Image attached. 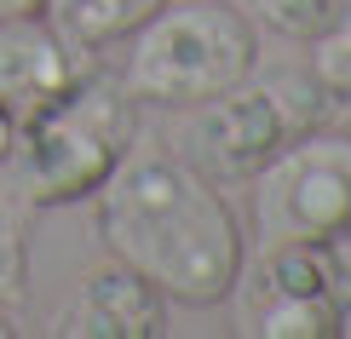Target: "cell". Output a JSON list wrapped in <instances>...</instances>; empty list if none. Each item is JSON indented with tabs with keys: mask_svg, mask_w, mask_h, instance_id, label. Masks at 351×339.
Instances as JSON below:
<instances>
[{
	"mask_svg": "<svg viewBox=\"0 0 351 339\" xmlns=\"http://www.w3.org/2000/svg\"><path fill=\"white\" fill-rule=\"evenodd\" d=\"M167 0H47V18L75 40L81 52H104L115 40H127L133 29L162 12Z\"/></svg>",
	"mask_w": 351,
	"mask_h": 339,
	"instance_id": "cell-9",
	"label": "cell"
},
{
	"mask_svg": "<svg viewBox=\"0 0 351 339\" xmlns=\"http://www.w3.org/2000/svg\"><path fill=\"white\" fill-rule=\"evenodd\" d=\"M311 81L334 98V110L351 104V12L328 29V35L311 40Z\"/></svg>",
	"mask_w": 351,
	"mask_h": 339,
	"instance_id": "cell-11",
	"label": "cell"
},
{
	"mask_svg": "<svg viewBox=\"0 0 351 339\" xmlns=\"http://www.w3.org/2000/svg\"><path fill=\"white\" fill-rule=\"evenodd\" d=\"M93 64L98 52H81L47 12L0 18V104L18 110V121L52 104L64 86H75Z\"/></svg>",
	"mask_w": 351,
	"mask_h": 339,
	"instance_id": "cell-7",
	"label": "cell"
},
{
	"mask_svg": "<svg viewBox=\"0 0 351 339\" xmlns=\"http://www.w3.org/2000/svg\"><path fill=\"white\" fill-rule=\"evenodd\" d=\"M237 6H242L259 29H271V35H282V40H305V47H311L317 35H328V29L351 12V0H237Z\"/></svg>",
	"mask_w": 351,
	"mask_h": 339,
	"instance_id": "cell-10",
	"label": "cell"
},
{
	"mask_svg": "<svg viewBox=\"0 0 351 339\" xmlns=\"http://www.w3.org/2000/svg\"><path fill=\"white\" fill-rule=\"evenodd\" d=\"M334 115V98L305 75H247L230 92L190 104L184 121V161L213 184H247L265 161H276L294 138L323 127Z\"/></svg>",
	"mask_w": 351,
	"mask_h": 339,
	"instance_id": "cell-4",
	"label": "cell"
},
{
	"mask_svg": "<svg viewBox=\"0 0 351 339\" xmlns=\"http://www.w3.org/2000/svg\"><path fill=\"white\" fill-rule=\"evenodd\" d=\"M29 293V242H23V218L0 196V305H23Z\"/></svg>",
	"mask_w": 351,
	"mask_h": 339,
	"instance_id": "cell-12",
	"label": "cell"
},
{
	"mask_svg": "<svg viewBox=\"0 0 351 339\" xmlns=\"http://www.w3.org/2000/svg\"><path fill=\"white\" fill-rule=\"evenodd\" d=\"M351 305L340 247L265 242L237 276V322L254 339H328Z\"/></svg>",
	"mask_w": 351,
	"mask_h": 339,
	"instance_id": "cell-6",
	"label": "cell"
},
{
	"mask_svg": "<svg viewBox=\"0 0 351 339\" xmlns=\"http://www.w3.org/2000/svg\"><path fill=\"white\" fill-rule=\"evenodd\" d=\"M18 328H12V316H6V305H0V339H12Z\"/></svg>",
	"mask_w": 351,
	"mask_h": 339,
	"instance_id": "cell-15",
	"label": "cell"
},
{
	"mask_svg": "<svg viewBox=\"0 0 351 339\" xmlns=\"http://www.w3.org/2000/svg\"><path fill=\"white\" fill-rule=\"evenodd\" d=\"M259 69V23L230 0H167L127 35L121 81L138 104L190 110Z\"/></svg>",
	"mask_w": 351,
	"mask_h": 339,
	"instance_id": "cell-3",
	"label": "cell"
},
{
	"mask_svg": "<svg viewBox=\"0 0 351 339\" xmlns=\"http://www.w3.org/2000/svg\"><path fill=\"white\" fill-rule=\"evenodd\" d=\"M29 12H47V0H0V18H29Z\"/></svg>",
	"mask_w": 351,
	"mask_h": 339,
	"instance_id": "cell-14",
	"label": "cell"
},
{
	"mask_svg": "<svg viewBox=\"0 0 351 339\" xmlns=\"http://www.w3.org/2000/svg\"><path fill=\"white\" fill-rule=\"evenodd\" d=\"M104 253L167 293V305H225L247 264V236L213 179L184 155H127L93 196Z\"/></svg>",
	"mask_w": 351,
	"mask_h": 339,
	"instance_id": "cell-1",
	"label": "cell"
},
{
	"mask_svg": "<svg viewBox=\"0 0 351 339\" xmlns=\"http://www.w3.org/2000/svg\"><path fill=\"white\" fill-rule=\"evenodd\" d=\"M52 334L58 339H162L167 334V293L110 259L81 276L69 305H58Z\"/></svg>",
	"mask_w": 351,
	"mask_h": 339,
	"instance_id": "cell-8",
	"label": "cell"
},
{
	"mask_svg": "<svg viewBox=\"0 0 351 339\" xmlns=\"http://www.w3.org/2000/svg\"><path fill=\"white\" fill-rule=\"evenodd\" d=\"M340 334H346V339H351V305H346V316H340Z\"/></svg>",
	"mask_w": 351,
	"mask_h": 339,
	"instance_id": "cell-16",
	"label": "cell"
},
{
	"mask_svg": "<svg viewBox=\"0 0 351 339\" xmlns=\"http://www.w3.org/2000/svg\"><path fill=\"white\" fill-rule=\"evenodd\" d=\"M254 236L265 242H351V132L311 127L254 173Z\"/></svg>",
	"mask_w": 351,
	"mask_h": 339,
	"instance_id": "cell-5",
	"label": "cell"
},
{
	"mask_svg": "<svg viewBox=\"0 0 351 339\" xmlns=\"http://www.w3.org/2000/svg\"><path fill=\"white\" fill-rule=\"evenodd\" d=\"M18 110H12V104H0V173H6L12 167V150H18Z\"/></svg>",
	"mask_w": 351,
	"mask_h": 339,
	"instance_id": "cell-13",
	"label": "cell"
},
{
	"mask_svg": "<svg viewBox=\"0 0 351 339\" xmlns=\"http://www.w3.org/2000/svg\"><path fill=\"white\" fill-rule=\"evenodd\" d=\"M138 144V98L127 92L121 75L110 69H86L75 86L23 115L12 167L0 179H12L18 208H69V201H93L104 179L133 155Z\"/></svg>",
	"mask_w": 351,
	"mask_h": 339,
	"instance_id": "cell-2",
	"label": "cell"
}]
</instances>
